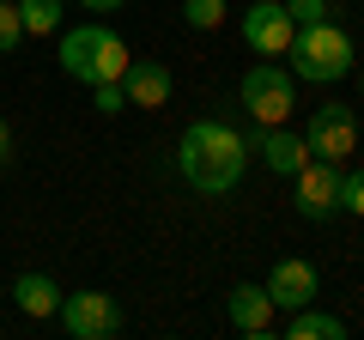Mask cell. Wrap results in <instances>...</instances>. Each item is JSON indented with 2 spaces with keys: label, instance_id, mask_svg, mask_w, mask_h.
I'll use <instances>...</instances> for the list:
<instances>
[{
  "label": "cell",
  "instance_id": "cell-5",
  "mask_svg": "<svg viewBox=\"0 0 364 340\" xmlns=\"http://www.w3.org/2000/svg\"><path fill=\"white\" fill-rule=\"evenodd\" d=\"M358 140H364V128H358V116H352V104H316L310 122H304L310 158H328V164H352Z\"/></svg>",
  "mask_w": 364,
  "mask_h": 340
},
{
  "label": "cell",
  "instance_id": "cell-7",
  "mask_svg": "<svg viewBox=\"0 0 364 340\" xmlns=\"http://www.w3.org/2000/svg\"><path fill=\"white\" fill-rule=\"evenodd\" d=\"M340 170H346V164H328V158H304V164H298L291 183H298V213L310 225H322V219L340 213Z\"/></svg>",
  "mask_w": 364,
  "mask_h": 340
},
{
  "label": "cell",
  "instance_id": "cell-11",
  "mask_svg": "<svg viewBox=\"0 0 364 340\" xmlns=\"http://www.w3.org/2000/svg\"><path fill=\"white\" fill-rule=\"evenodd\" d=\"M225 316H231V328H237V334H249V340L273 334V298H267V286H231Z\"/></svg>",
  "mask_w": 364,
  "mask_h": 340
},
{
  "label": "cell",
  "instance_id": "cell-17",
  "mask_svg": "<svg viewBox=\"0 0 364 340\" xmlns=\"http://www.w3.org/2000/svg\"><path fill=\"white\" fill-rule=\"evenodd\" d=\"M340 213L364 219V164L358 170H340Z\"/></svg>",
  "mask_w": 364,
  "mask_h": 340
},
{
  "label": "cell",
  "instance_id": "cell-2",
  "mask_svg": "<svg viewBox=\"0 0 364 340\" xmlns=\"http://www.w3.org/2000/svg\"><path fill=\"white\" fill-rule=\"evenodd\" d=\"M352 31H340L334 18H322V25H298L286 43V61H291V79H304V85H334V79L352 73Z\"/></svg>",
  "mask_w": 364,
  "mask_h": 340
},
{
  "label": "cell",
  "instance_id": "cell-9",
  "mask_svg": "<svg viewBox=\"0 0 364 340\" xmlns=\"http://www.w3.org/2000/svg\"><path fill=\"white\" fill-rule=\"evenodd\" d=\"M316 292H322V274H316L310 262H273V274H267V298H273V310H304V304H316Z\"/></svg>",
  "mask_w": 364,
  "mask_h": 340
},
{
  "label": "cell",
  "instance_id": "cell-6",
  "mask_svg": "<svg viewBox=\"0 0 364 340\" xmlns=\"http://www.w3.org/2000/svg\"><path fill=\"white\" fill-rule=\"evenodd\" d=\"M55 316H61V328L73 340H109L122 328V304L109 298V292H91V286L85 292H67Z\"/></svg>",
  "mask_w": 364,
  "mask_h": 340
},
{
  "label": "cell",
  "instance_id": "cell-22",
  "mask_svg": "<svg viewBox=\"0 0 364 340\" xmlns=\"http://www.w3.org/2000/svg\"><path fill=\"white\" fill-rule=\"evenodd\" d=\"M13 164V128H6V116H0V170Z\"/></svg>",
  "mask_w": 364,
  "mask_h": 340
},
{
  "label": "cell",
  "instance_id": "cell-12",
  "mask_svg": "<svg viewBox=\"0 0 364 340\" xmlns=\"http://www.w3.org/2000/svg\"><path fill=\"white\" fill-rule=\"evenodd\" d=\"M255 152H261V164H267L273 176H298V164L310 158V146H304V134H291L286 122H279V128H255Z\"/></svg>",
  "mask_w": 364,
  "mask_h": 340
},
{
  "label": "cell",
  "instance_id": "cell-24",
  "mask_svg": "<svg viewBox=\"0 0 364 340\" xmlns=\"http://www.w3.org/2000/svg\"><path fill=\"white\" fill-rule=\"evenodd\" d=\"M358 158H364V140H358Z\"/></svg>",
  "mask_w": 364,
  "mask_h": 340
},
{
  "label": "cell",
  "instance_id": "cell-23",
  "mask_svg": "<svg viewBox=\"0 0 364 340\" xmlns=\"http://www.w3.org/2000/svg\"><path fill=\"white\" fill-rule=\"evenodd\" d=\"M358 97H364V67H358Z\"/></svg>",
  "mask_w": 364,
  "mask_h": 340
},
{
  "label": "cell",
  "instance_id": "cell-19",
  "mask_svg": "<svg viewBox=\"0 0 364 340\" xmlns=\"http://www.w3.org/2000/svg\"><path fill=\"white\" fill-rule=\"evenodd\" d=\"M91 104L104 110V116H122V110H128V92H122V79H109V85H91Z\"/></svg>",
  "mask_w": 364,
  "mask_h": 340
},
{
  "label": "cell",
  "instance_id": "cell-18",
  "mask_svg": "<svg viewBox=\"0 0 364 340\" xmlns=\"http://www.w3.org/2000/svg\"><path fill=\"white\" fill-rule=\"evenodd\" d=\"M18 43H25V18H18L13 0H0V55H13Z\"/></svg>",
  "mask_w": 364,
  "mask_h": 340
},
{
  "label": "cell",
  "instance_id": "cell-21",
  "mask_svg": "<svg viewBox=\"0 0 364 340\" xmlns=\"http://www.w3.org/2000/svg\"><path fill=\"white\" fill-rule=\"evenodd\" d=\"M73 6H85L91 18H104V13H122V6H128V0H73Z\"/></svg>",
  "mask_w": 364,
  "mask_h": 340
},
{
  "label": "cell",
  "instance_id": "cell-15",
  "mask_svg": "<svg viewBox=\"0 0 364 340\" xmlns=\"http://www.w3.org/2000/svg\"><path fill=\"white\" fill-rule=\"evenodd\" d=\"M18 18H25V37H49L61 31V0H13Z\"/></svg>",
  "mask_w": 364,
  "mask_h": 340
},
{
  "label": "cell",
  "instance_id": "cell-13",
  "mask_svg": "<svg viewBox=\"0 0 364 340\" xmlns=\"http://www.w3.org/2000/svg\"><path fill=\"white\" fill-rule=\"evenodd\" d=\"M13 304L25 316H55L61 310V286H55L49 274H18L13 280Z\"/></svg>",
  "mask_w": 364,
  "mask_h": 340
},
{
  "label": "cell",
  "instance_id": "cell-3",
  "mask_svg": "<svg viewBox=\"0 0 364 340\" xmlns=\"http://www.w3.org/2000/svg\"><path fill=\"white\" fill-rule=\"evenodd\" d=\"M128 43L116 37L109 25H73V31H61V73L67 79H79V85H109V79H122L128 73Z\"/></svg>",
  "mask_w": 364,
  "mask_h": 340
},
{
  "label": "cell",
  "instance_id": "cell-20",
  "mask_svg": "<svg viewBox=\"0 0 364 340\" xmlns=\"http://www.w3.org/2000/svg\"><path fill=\"white\" fill-rule=\"evenodd\" d=\"M286 13H291V25H322L328 0H286Z\"/></svg>",
  "mask_w": 364,
  "mask_h": 340
},
{
  "label": "cell",
  "instance_id": "cell-4",
  "mask_svg": "<svg viewBox=\"0 0 364 340\" xmlns=\"http://www.w3.org/2000/svg\"><path fill=\"white\" fill-rule=\"evenodd\" d=\"M237 104H243V116L255 122V128H279V122L298 110V79H291V67L255 61L243 73V85H237Z\"/></svg>",
  "mask_w": 364,
  "mask_h": 340
},
{
  "label": "cell",
  "instance_id": "cell-14",
  "mask_svg": "<svg viewBox=\"0 0 364 340\" xmlns=\"http://www.w3.org/2000/svg\"><path fill=\"white\" fill-rule=\"evenodd\" d=\"M286 334H291V340H346V322L328 316V310H316V304H304V310H291Z\"/></svg>",
  "mask_w": 364,
  "mask_h": 340
},
{
  "label": "cell",
  "instance_id": "cell-1",
  "mask_svg": "<svg viewBox=\"0 0 364 340\" xmlns=\"http://www.w3.org/2000/svg\"><path fill=\"white\" fill-rule=\"evenodd\" d=\"M176 170H182V183L195 188V195H231V188L243 183V170H249L243 128H231V122H219V116L188 122L182 140H176Z\"/></svg>",
  "mask_w": 364,
  "mask_h": 340
},
{
  "label": "cell",
  "instance_id": "cell-16",
  "mask_svg": "<svg viewBox=\"0 0 364 340\" xmlns=\"http://www.w3.org/2000/svg\"><path fill=\"white\" fill-rule=\"evenodd\" d=\"M182 18L195 31H219L225 25V0H182Z\"/></svg>",
  "mask_w": 364,
  "mask_h": 340
},
{
  "label": "cell",
  "instance_id": "cell-8",
  "mask_svg": "<svg viewBox=\"0 0 364 340\" xmlns=\"http://www.w3.org/2000/svg\"><path fill=\"white\" fill-rule=\"evenodd\" d=\"M291 13H286V0H255V6H243V43L255 55H286L291 43Z\"/></svg>",
  "mask_w": 364,
  "mask_h": 340
},
{
  "label": "cell",
  "instance_id": "cell-10",
  "mask_svg": "<svg viewBox=\"0 0 364 340\" xmlns=\"http://www.w3.org/2000/svg\"><path fill=\"white\" fill-rule=\"evenodd\" d=\"M170 67L164 61H128L122 73V92H128V110H164L170 104Z\"/></svg>",
  "mask_w": 364,
  "mask_h": 340
}]
</instances>
